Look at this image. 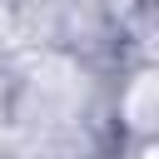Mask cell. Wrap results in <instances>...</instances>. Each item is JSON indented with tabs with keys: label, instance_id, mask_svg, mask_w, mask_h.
I'll return each mask as SVG.
<instances>
[{
	"label": "cell",
	"instance_id": "2",
	"mask_svg": "<svg viewBox=\"0 0 159 159\" xmlns=\"http://www.w3.org/2000/svg\"><path fill=\"white\" fill-rule=\"evenodd\" d=\"M10 35V10H5V0H0V40Z\"/></svg>",
	"mask_w": 159,
	"mask_h": 159
},
{
	"label": "cell",
	"instance_id": "1",
	"mask_svg": "<svg viewBox=\"0 0 159 159\" xmlns=\"http://www.w3.org/2000/svg\"><path fill=\"white\" fill-rule=\"evenodd\" d=\"M124 119H129L139 134L154 129V119H159V80H154V75H139V80L129 84V94H124Z\"/></svg>",
	"mask_w": 159,
	"mask_h": 159
}]
</instances>
